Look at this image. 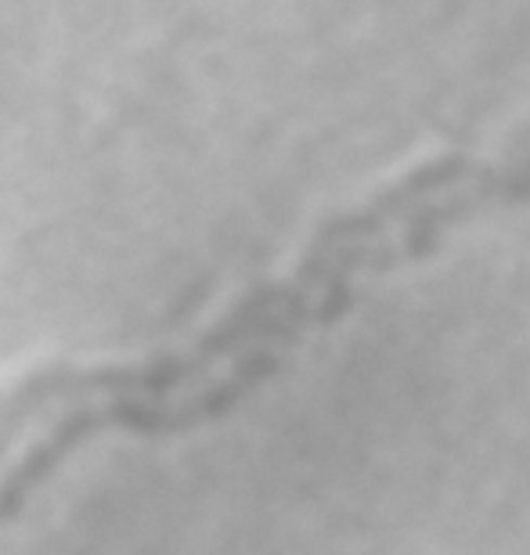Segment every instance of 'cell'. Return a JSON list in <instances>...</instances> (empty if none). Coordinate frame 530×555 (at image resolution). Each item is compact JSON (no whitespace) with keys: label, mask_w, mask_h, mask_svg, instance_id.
<instances>
[{"label":"cell","mask_w":530,"mask_h":555,"mask_svg":"<svg viewBox=\"0 0 530 555\" xmlns=\"http://www.w3.org/2000/svg\"><path fill=\"white\" fill-rule=\"evenodd\" d=\"M513 149H516V155H527V152H530V130H523V134L516 138Z\"/></svg>","instance_id":"2"},{"label":"cell","mask_w":530,"mask_h":555,"mask_svg":"<svg viewBox=\"0 0 530 555\" xmlns=\"http://www.w3.org/2000/svg\"><path fill=\"white\" fill-rule=\"evenodd\" d=\"M246 401L235 358L209 328L127 361H62L0 383V524L108 433L173 437Z\"/></svg>","instance_id":"1"}]
</instances>
